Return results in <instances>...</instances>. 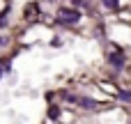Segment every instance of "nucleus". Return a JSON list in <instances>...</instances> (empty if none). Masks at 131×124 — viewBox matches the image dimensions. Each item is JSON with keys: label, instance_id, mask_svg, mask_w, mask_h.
Returning <instances> with one entry per match:
<instances>
[{"label": "nucleus", "instance_id": "f257e3e1", "mask_svg": "<svg viewBox=\"0 0 131 124\" xmlns=\"http://www.w3.org/2000/svg\"><path fill=\"white\" fill-rule=\"evenodd\" d=\"M78 18H81V14H78L76 9H67V7H64V9L58 12V21H60V23H76Z\"/></svg>", "mask_w": 131, "mask_h": 124}, {"label": "nucleus", "instance_id": "f03ea898", "mask_svg": "<svg viewBox=\"0 0 131 124\" xmlns=\"http://www.w3.org/2000/svg\"><path fill=\"white\" fill-rule=\"evenodd\" d=\"M111 62H113L115 67H122V64H124V55H122V51H115V53H111Z\"/></svg>", "mask_w": 131, "mask_h": 124}, {"label": "nucleus", "instance_id": "7ed1b4c3", "mask_svg": "<svg viewBox=\"0 0 131 124\" xmlns=\"http://www.w3.org/2000/svg\"><path fill=\"white\" fill-rule=\"evenodd\" d=\"M78 104H81L83 108H88V110L97 108V101H92V99H78Z\"/></svg>", "mask_w": 131, "mask_h": 124}, {"label": "nucleus", "instance_id": "20e7f679", "mask_svg": "<svg viewBox=\"0 0 131 124\" xmlns=\"http://www.w3.org/2000/svg\"><path fill=\"white\" fill-rule=\"evenodd\" d=\"M25 12H28V14H25L28 18H37V5H28Z\"/></svg>", "mask_w": 131, "mask_h": 124}, {"label": "nucleus", "instance_id": "39448f33", "mask_svg": "<svg viewBox=\"0 0 131 124\" xmlns=\"http://www.w3.org/2000/svg\"><path fill=\"white\" fill-rule=\"evenodd\" d=\"M117 2H120V0H104V5H106V7H111V9H115V7H117Z\"/></svg>", "mask_w": 131, "mask_h": 124}, {"label": "nucleus", "instance_id": "423d86ee", "mask_svg": "<svg viewBox=\"0 0 131 124\" xmlns=\"http://www.w3.org/2000/svg\"><path fill=\"white\" fill-rule=\"evenodd\" d=\"M48 115H51V117H58V115H60V110H58V108H51V110H48Z\"/></svg>", "mask_w": 131, "mask_h": 124}, {"label": "nucleus", "instance_id": "0eeeda50", "mask_svg": "<svg viewBox=\"0 0 131 124\" xmlns=\"http://www.w3.org/2000/svg\"><path fill=\"white\" fill-rule=\"evenodd\" d=\"M7 44V37H0V46H5Z\"/></svg>", "mask_w": 131, "mask_h": 124}, {"label": "nucleus", "instance_id": "6e6552de", "mask_svg": "<svg viewBox=\"0 0 131 124\" xmlns=\"http://www.w3.org/2000/svg\"><path fill=\"white\" fill-rule=\"evenodd\" d=\"M0 76H2V71H0Z\"/></svg>", "mask_w": 131, "mask_h": 124}]
</instances>
